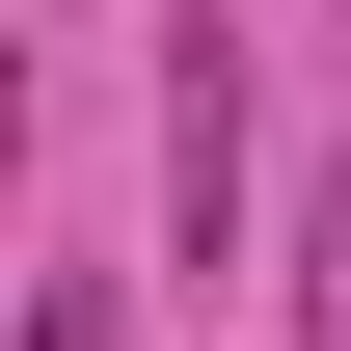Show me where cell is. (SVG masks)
I'll use <instances>...</instances> for the list:
<instances>
[{"instance_id": "cell-1", "label": "cell", "mask_w": 351, "mask_h": 351, "mask_svg": "<svg viewBox=\"0 0 351 351\" xmlns=\"http://www.w3.org/2000/svg\"><path fill=\"white\" fill-rule=\"evenodd\" d=\"M162 217H189V270H243V27L217 0L162 27Z\"/></svg>"}, {"instance_id": "cell-3", "label": "cell", "mask_w": 351, "mask_h": 351, "mask_svg": "<svg viewBox=\"0 0 351 351\" xmlns=\"http://www.w3.org/2000/svg\"><path fill=\"white\" fill-rule=\"evenodd\" d=\"M27 351H108V270H54V298H27Z\"/></svg>"}, {"instance_id": "cell-2", "label": "cell", "mask_w": 351, "mask_h": 351, "mask_svg": "<svg viewBox=\"0 0 351 351\" xmlns=\"http://www.w3.org/2000/svg\"><path fill=\"white\" fill-rule=\"evenodd\" d=\"M298 351H351V189L298 217Z\"/></svg>"}]
</instances>
